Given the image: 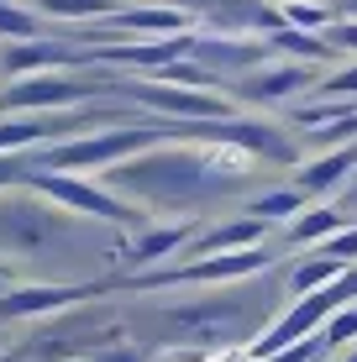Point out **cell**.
<instances>
[{
    "label": "cell",
    "instance_id": "3957f363",
    "mask_svg": "<svg viewBox=\"0 0 357 362\" xmlns=\"http://www.w3.org/2000/svg\"><path fill=\"white\" fill-rule=\"evenodd\" d=\"M21 184H27V189H37V194H47L53 205H64V210H79V216H100V221H116V226H142V210H137V205L116 199L110 189H100V184L74 179V173L27 168V173H21Z\"/></svg>",
    "mask_w": 357,
    "mask_h": 362
},
{
    "label": "cell",
    "instance_id": "6da1fadb",
    "mask_svg": "<svg viewBox=\"0 0 357 362\" xmlns=\"http://www.w3.org/2000/svg\"><path fill=\"white\" fill-rule=\"evenodd\" d=\"M158 142H174V127H105L90 136H64V142L42 147V153H21L27 168H47V173H84V168H116L127 158L147 153Z\"/></svg>",
    "mask_w": 357,
    "mask_h": 362
},
{
    "label": "cell",
    "instance_id": "8fae6325",
    "mask_svg": "<svg viewBox=\"0 0 357 362\" xmlns=\"http://www.w3.org/2000/svg\"><path fill=\"white\" fill-rule=\"evenodd\" d=\"M341 226H347V216H341L336 205H310V210H300V216L289 221V242H294V247L326 242V236H336Z\"/></svg>",
    "mask_w": 357,
    "mask_h": 362
},
{
    "label": "cell",
    "instance_id": "484cf974",
    "mask_svg": "<svg viewBox=\"0 0 357 362\" xmlns=\"http://www.w3.org/2000/svg\"><path fill=\"white\" fill-rule=\"evenodd\" d=\"M336 53H357V16H347V21H331V27L321 32Z\"/></svg>",
    "mask_w": 357,
    "mask_h": 362
},
{
    "label": "cell",
    "instance_id": "f1b7e54d",
    "mask_svg": "<svg viewBox=\"0 0 357 362\" xmlns=\"http://www.w3.org/2000/svg\"><path fill=\"white\" fill-rule=\"evenodd\" d=\"M279 6H284V0H279Z\"/></svg>",
    "mask_w": 357,
    "mask_h": 362
},
{
    "label": "cell",
    "instance_id": "e0dca14e",
    "mask_svg": "<svg viewBox=\"0 0 357 362\" xmlns=\"http://www.w3.org/2000/svg\"><path fill=\"white\" fill-rule=\"evenodd\" d=\"M279 16H284V27H300V32H326L331 21H336V11H331L326 0H284V6H279Z\"/></svg>",
    "mask_w": 357,
    "mask_h": 362
},
{
    "label": "cell",
    "instance_id": "ffe728a7",
    "mask_svg": "<svg viewBox=\"0 0 357 362\" xmlns=\"http://www.w3.org/2000/svg\"><path fill=\"white\" fill-rule=\"evenodd\" d=\"M0 37H11V42H27V37H42V16H37V11H21V6H11V0H0Z\"/></svg>",
    "mask_w": 357,
    "mask_h": 362
},
{
    "label": "cell",
    "instance_id": "603a6c76",
    "mask_svg": "<svg viewBox=\"0 0 357 362\" xmlns=\"http://www.w3.org/2000/svg\"><path fill=\"white\" fill-rule=\"evenodd\" d=\"M331 346H326V336L315 331V336H305V341H294L284 346V352H274V357H263V362H315V357H326Z\"/></svg>",
    "mask_w": 357,
    "mask_h": 362
},
{
    "label": "cell",
    "instance_id": "30bf717a",
    "mask_svg": "<svg viewBox=\"0 0 357 362\" xmlns=\"http://www.w3.org/2000/svg\"><path fill=\"white\" fill-rule=\"evenodd\" d=\"M263 231H268V221H231V226H216V231H205L200 242H194V252H242V247H257L263 242Z\"/></svg>",
    "mask_w": 357,
    "mask_h": 362
},
{
    "label": "cell",
    "instance_id": "2e32d148",
    "mask_svg": "<svg viewBox=\"0 0 357 362\" xmlns=\"http://www.w3.org/2000/svg\"><path fill=\"white\" fill-rule=\"evenodd\" d=\"M37 16H53V21H100L110 16V0H32Z\"/></svg>",
    "mask_w": 357,
    "mask_h": 362
},
{
    "label": "cell",
    "instance_id": "7402d4cb",
    "mask_svg": "<svg viewBox=\"0 0 357 362\" xmlns=\"http://www.w3.org/2000/svg\"><path fill=\"white\" fill-rule=\"evenodd\" d=\"M321 336H326V346H341V341H357V305L347 310H331L326 315V326H321Z\"/></svg>",
    "mask_w": 357,
    "mask_h": 362
},
{
    "label": "cell",
    "instance_id": "44dd1931",
    "mask_svg": "<svg viewBox=\"0 0 357 362\" xmlns=\"http://www.w3.org/2000/svg\"><path fill=\"white\" fill-rule=\"evenodd\" d=\"M310 142L315 147H347V142H357V110H347V116H336V121H326V127H315L310 132Z\"/></svg>",
    "mask_w": 357,
    "mask_h": 362
},
{
    "label": "cell",
    "instance_id": "5b68a950",
    "mask_svg": "<svg viewBox=\"0 0 357 362\" xmlns=\"http://www.w3.org/2000/svg\"><path fill=\"white\" fill-rule=\"evenodd\" d=\"M179 32H200V16L184 6H131V11H110L100 16V27H79L84 42H147V37H179Z\"/></svg>",
    "mask_w": 357,
    "mask_h": 362
},
{
    "label": "cell",
    "instance_id": "83f0119b",
    "mask_svg": "<svg viewBox=\"0 0 357 362\" xmlns=\"http://www.w3.org/2000/svg\"><path fill=\"white\" fill-rule=\"evenodd\" d=\"M347 362H357V346H352V357H347Z\"/></svg>",
    "mask_w": 357,
    "mask_h": 362
},
{
    "label": "cell",
    "instance_id": "ac0fdd59",
    "mask_svg": "<svg viewBox=\"0 0 357 362\" xmlns=\"http://www.w3.org/2000/svg\"><path fill=\"white\" fill-rule=\"evenodd\" d=\"M336 273H341V263H336V257L315 252V257H305V263L289 273V289H294V294H315L321 284H331V279H336Z\"/></svg>",
    "mask_w": 357,
    "mask_h": 362
},
{
    "label": "cell",
    "instance_id": "9c48e42d",
    "mask_svg": "<svg viewBox=\"0 0 357 362\" xmlns=\"http://www.w3.org/2000/svg\"><path fill=\"white\" fill-rule=\"evenodd\" d=\"M357 173V142H347V147H331V153H321V158H310V163H300V189L305 199H321V194H331V189H341Z\"/></svg>",
    "mask_w": 357,
    "mask_h": 362
},
{
    "label": "cell",
    "instance_id": "4fadbf2b",
    "mask_svg": "<svg viewBox=\"0 0 357 362\" xmlns=\"http://www.w3.org/2000/svg\"><path fill=\"white\" fill-rule=\"evenodd\" d=\"M268 42H274L279 53H289L294 64H326V58L336 53V47H331L321 32H300V27H279Z\"/></svg>",
    "mask_w": 357,
    "mask_h": 362
},
{
    "label": "cell",
    "instance_id": "ba28073f",
    "mask_svg": "<svg viewBox=\"0 0 357 362\" xmlns=\"http://www.w3.org/2000/svg\"><path fill=\"white\" fill-rule=\"evenodd\" d=\"M315 84V69L310 64H274V69H247V79L237 84L242 100H257V105H274V100H289L300 90Z\"/></svg>",
    "mask_w": 357,
    "mask_h": 362
},
{
    "label": "cell",
    "instance_id": "4316f807",
    "mask_svg": "<svg viewBox=\"0 0 357 362\" xmlns=\"http://www.w3.org/2000/svg\"><path fill=\"white\" fill-rule=\"evenodd\" d=\"M21 173H27V158H21V153L0 158V184H21Z\"/></svg>",
    "mask_w": 357,
    "mask_h": 362
},
{
    "label": "cell",
    "instance_id": "cb8c5ba5",
    "mask_svg": "<svg viewBox=\"0 0 357 362\" xmlns=\"http://www.w3.org/2000/svg\"><path fill=\"white\" fill-rule=\"evenodd\" d=\"M321 252H326V257H336L341 268H347V263H357V226L347 221V226H341L336 236H326V242H321Z\"/></svg>",
    "mask_w": 357,
    "mask_h": 362
},
{
    "label": "cell",
    "instance_id": "7a4b0ae2",
    "mask_svg": "<svg viewBox=\"0 0 357 362\" xmlns=\"http://www.w3.org/2000/svg\"><path fill=\"white\" fill-rule=\"evenodd\" d=\"M100 95V84L90 79H69L64 69H47V74H21L0 90V116H47V110H74L84 100Z\"/></svg>",
    "mask_w": 357,
    "mask_h": 362
},
{
    "label": "cell",
    "instance_id": "d4e9b609",
    "mask_svg": "<svg viewBox=\"0 0 357 362\" xmlns=\"http://www.w3.org/2000/svg\"><path fill=\"white\" fill-rule=\"evenodd\" d=\"M315 90H321V100H352V95H357V64H352V69L326 74V79L315 84Z\"/></svg>",
    "mask_w": 357,
    "mask_h": 362
},
{
    "label": "cell",
    "instance_id": "5bb4252c",
    "mask_svg": "<svg viewBox=\"0 0 357 362\" xmlns=\"http://www.w3.org/2000/svg\"><path fill=\"white\" fill-rule=\"evenodd\" d=\"M189 221H174V226H158V231H147L137 247H131V263H158V257H168V252H179L184 242H189Z\"/></svg>",
    "mask_w": 357,
    "mask_h": 362
},
{
    "label": "cell",
    "instance_id": "9a60e30c",
    "mask_svg": "<svg viewBox=\"0 0 357 362\" xmlns=\"http://www.w3.org/2000/svg\"><path fill=\"white\" fill-rule=\"evenodd\" d=\"M147 79H158V84H184V90H221V79H216L205 64H194V58H174V64L153 69Z\"/></svg>",
    "mask_w": 357,
    "mask_h": 362
},
{
    "label": "cell",
    "instance_id": "7c38bea8",
    "mask_svg": "<svg viewBox=\"0 0 357 362\" xmlns=\"http://www.w3.org/2000/svg\"><path fill=\"white\" fill-rule=\"evenodd\" d=\"M84 289H16V294H6L0 299V315H42V310H64L69 299H79Z\"/></svg>",
    "mask_w": 357,
    "mask_h": 362
},
{
    "label": "cell",
    "instance_id": "277c9868",
    "mask_svg": "<svg viewBox=\"0 0 357 362\" xmlns=\"http://www.w3.org/2000/svg\"><path fill=\"white\" fill-rule=\"evenodd\" d=\"M121 95L142 100L147 110L168 121H226L242 116V105L221 90H184V84H158V79H137V84H121Z\"/></svg>",
    "mask_w": 357,
    "mask_h": 362
},
{
    "label": "cell",
    "instance_id": "d6986e66",
    "mask_svg": "<svg viewBox=\"0 0 357 362\" xmlns=\"http://www.w3.org/2000/svg\"><path fill=\"white\" fill-rule=\"evenodd\" d=\"M300 210H305V194L300 189H274V194H257L247 216H257V221H294Z\"/></svg>",
    "mask_w": 357,
    "mask_h": 362
},
{
    "label": "cell",
    "instance_id": "8992f818",
    "mask_svg": "<svg viewBox=\"0 0 357 362\" xmlns=\"http://www.w3.org/2000/svg\"><path fill=\"white\" fill-rule=\"evenodd\" d=\"M79 64H90V53H79V47H69V42H47V37L6 42V53H0V69H6L11 79H21V74H47V69H79Z\"/></svg>",
    "mask_w": 357,
    "mask_h": 362
},
{
    "label": "cell",
    "instance_id": "52a82bcc",
    "mask_svg": "<svg viewBox=\"0 0 357 362\" xmlns=\"http://www.w3.org/2000/svg\"><path fill=\"white\" fill-rule=\"evenodd\" d=\"M194 64L205 69H252L268 58L263 37H237V32H194V47H189Z\"/></svg>",
    "mask_w": 357,
    "mask_h": 362
}]
</instances>
